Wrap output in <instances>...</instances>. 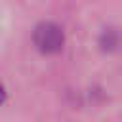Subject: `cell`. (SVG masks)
Instances as JSON below:
<instances>
[{"mask_svg":"<svg viewBox=\"0 0 122 122\" xmlns=\"http://www.w3.org/2000/svg\"><path fill=\"white\" fill-rule=\"evenodd\" d=\"M63 30L53 23H42L34 29V44L44 53H55L63 48Z\"/></svg>","mask_w":122,"mask_h":122,"instance_id":"1","label":"cell"}]
</instances>
